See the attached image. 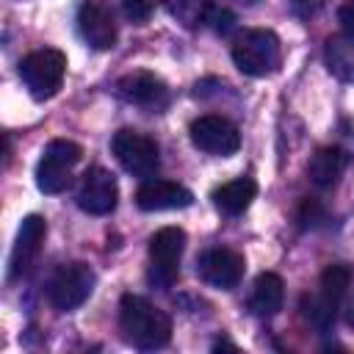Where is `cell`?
Segmentation results:
<instances>
[{"label": "cell", "mask_w": 354, "mask_h": 354, "mask_svg": "<svg viewBox=\"0 0 354 354\" xmlns=\"http://www.w3.org/2000/svg\"><path fill=\"white\" fill-rule=\"evenodd\" d=\"M119 326L130 346L155 351L171 340V321L163 310L136 293H124L119 301Z\"/></svg>", "instance_id": "cell-1"}, {"label": "cell", "mask_w": 354, "mask_h": 354, "mask_svg": "<svg viewBox=\"0 0 354 354\" xmlns=\"http://www.w3.org/2000/svg\"><path fill=\"white\" fill-rule=\"evenodd\" d=\"M232 61L249 77H266V75L277 72V66L282 61V47H279L277 33H271L266 28L243 30L232 41Z\"/></svg>", "instance_id": "cell-2"}, {"label": "cell", "mask_w": 354, "mask_h": 354, "mask_svg": "<svg viewBox=\"0 0 354 354\" xmlns=\"http://www.w3.org/2000/svg\"><path fill=\"white\" fill-rule=\"evenodd\" d=\"M64 75H66V55L53 47L33 50L19 61V77L33 100H50L53 94H58Z\"/></svg>", "instance_id": "cell-3"}, {"label": "cell", "mask_w": 354, "mask_h": 354, "mask_svg": "<svg viewBox=\"0 0 354 354\" xmlns=\"http://www.w3.org/2000/svg\"><path fill=\"white\" fill-rule=\"evenodd\" d=\"M83 149L80 144L69 141V138H53L44 152L41 160L36 166V185L41 194H61L69 183H72V169L77 166Z\"/></svg>", "instance_id": "cell-4"}, {"label": "cell", "mask_w": 354, "mask_h": 354, "mask_svg": "<svg viewBox=\"0 0 354 354\" xmlns=\"http://www.w3.org/2000/svg\"><path fill=\"white\" fill-rule=\"evenodd\" d=\"M94 282L97 277L86 263L58 266L47 282V299L55 310H75L91 296Z\"/></svg>", "instance_id": "cell-5"}, {"label": "cell", "mask_w": 354, "mask_h": 354, "mask_svg": "<svg viewBox=\"0 0 354 354\" xmlns=\"http://www.w3.org/2000/svg\"><path fill=\"white\" fill-rule=\"evenodd\" d=\"M111 149H113L116 160L122 163V169L136 177H149L160 166V149H158L155 138H149L138 130H130V127L119 130L111 138Z\"/></svg>", "instance_id": "cell-6"}, {"label": "cell", "mask_w": 354, "mask_h": 354, "mask_svg": "<svg viewBox=\"0 0 354 354\" xmlns=\"http://www.w3.org/2000/svg\"><path fill=\"white\" fill-rule=\"evenodd\" d=\"M185 249V232L180 227H160L149 238V282L158 288H169L177 279V263Z\"/></svg>", "instance_id": "cell-7"}, {"label": "cell", "mask_w": 354, "mask_h": 354, "mask_svg": "<svg viewBox=\"0 0 354 354\" xmlns=\"http://www.w3.org/2000/svg\"><path fill=\"white\" fill-rule=\"evenodd\" d=\"M191 141L196 149L207 152V155H218V158H227V155H235L238 147H241V133L238 127L224 119V116H216V113H207V116H199L191 122Z\"/></svg>", "instance_id": "cell-8"}, {"label": "cell", "mask_w": 354, "mask_h": 354, "mask_svg": "<svg viewBox=\"0 0 354 354\" xmlns=\"http://www.w3.org/2000/svg\"><path fill=\"white\" fill-rule=\"evenodd\" d=\"M116 202H119L116 177L102 166L86 169L77 188V207L88 216H108L116 210Z\"/></svg>", "instance_id": "cell-9"}, {"label": "cell", "mask_w": 354, "mask_h": 354, "mask_svg": "<svg viewBox=\"0 0 354 354\" xmlns=\"http://www.w3.org/2000/svg\"><path fill=\"white\" fill-rule=\"evenodd\" d=\"M113 91L124 102L141 105V108H149V111H160V108L169 105V86L158 75H152V72H130V75H122L116 80Z\"/></svg>", "instance_id": "cell-10"}, {"label": "cell", "mask_w": 354, "mask_h": 354, "mask_svg": "<svg viewBox=\"0 0 354 354\" xmlns=\"http://www.w3.org/2000/svg\"><path fill=\"white\" fill-rule=\"evenodd\" d=\"M44 235H47V221L39 213H30V216L22 218L17 241H14V249H11V260H8V277L11 279H17V277L30 271V266L36 263V257L41 252Z\"/></svg>", "instance_id": "cell-11"}, {"label": "cell", "mask_w": 354, "mask_h": 354, "mask_svg": "<svg viewBox=\"0 0 354 354\" xmlns=\"http://www.w3.org/2000/svg\"><path fill=\"white\" fill-rule=\"evenodd\" d=\"M243 257L232 249H207L199 260H196V274L221 290H232L241 279H243Z\"/></svg>", "instance_id": "cell-12"}, {"label": "cell", "mask_w": 354, "mask_h": 354, "mask_svg": "<svg viewBox=\"0 0 354 354\" xmlns=\"http://www.w3.org/2000/svg\"><path fill=\"white\" fill-rule=\"evenodd\" d=\"M194 202V194L171 180H147L136 191V205L147 213L152 210H180Z\"/></svg>", "instance_id": "cell-13"}, {"label": "cell", "mask_w": 354, "mask_h": 354, "mask_svg": "<svg viewBox=\"0 0 354 354\" xmlns=\"http://www.w3.org/2000/svg\"><path fill=\"white\" fill-rule=\"evenodd\" d=\"M77 30L83 41L94 50H111L116 44V25L108 8L100 3H83L77 11Z\"/></svg>", "instance_id": "cell-14"}, {"label": "cell", "mask_w": 354, "mask_h": 354, "mask_svg": "<svg viewBox=\"0 0 354 354\" xmlns=\"http://www.w3.org/2000/svg\"><path fill=\"white\" fill-rule=\"evenodd\" d=\"M282 301H285L282 277L274 271L257 274V279L252 285V296H249V310L260 318H268V315H277L282 310Z\"/></svg>", "instance_id": "cell-15"}, {"label": "cell", "mask_w": 354, "mask_h": 354, "mask_svg": "<svg viewBox=\"0 0 354 354\" xmlns=\"http://www.w3.org/2000/svg\"><path fill=\"white\" fill-rule=\"evenodd\" d=\"M348 160H351V155H348L346 149H340V147H321V149L310 158L307 174H310V180H313L318 188H329V185H335V183L340 180V174L346 171Z\"/></svg>", "instance_id": "cell-16"}, {"label": "cell", "mask_w": 354, "mask_h": 354, "mask_svg": "<svg viewBox=\"0 0 354 354\" xmlns=\"http://www.w3.org/2000/svg\"><path fill=\"white\" fill-rule=\"evenodd\" d=\"M254 194H257V183L252 177H235L213 191V205L224 216H238L252 205Z\"/></svg>", "instance_id": "cell-17"}, {"label": "cell", "mask_w": 354, "mask_h": 354, "mask_svg": "<svg viewBox=\"0 0 354 354\" xmlns=\"http://www.w3.org/2000/svg\"><path fill=\"white\" fill-rule=\"evenodd\" d=\"M326 69L340 80H354V36H329L324 47Z\"/></svg>", "instance_id": "cell-18"}, {"label": "cell", "mask_w": 354, "mask_h": 354, "mask_svg": "<svg viewBox=\"0 0 354 354\" xmlns=\"http://www.w3.org/2000/svg\"><path fill=\"white\" fill-rule=\"evenodd\" d=\"M180 25L185 28H196L202 22H207L210 14V0H158Z\"/></svg>", "instance_id": "cell-19"}, {"label": "cell", "mask_w": 354, "mask_h": 354, "mask_svg": "<svg viewBox=\"0 0 354 354\" xmlns=\"http://www.w3.org/2000/svg\"><path fill=\"white\" fill-rule=\"evenodd\" d=\"M335 310H337V301H332V299L324 296V293H315V296H304V299H301V313H304V318H307L315 329H321V332H326V329L335 324Z\"/></svg>", "instance_id": "cell-20"}, {"label": "cell", "mask_w": 354, "mask_h": 354, "mask_svg": "<svg viewBox=\"0 0 354 354\" xmlns=\"http://www.w3.org/2000/svg\"><path fill=\"white\" fill-rule=\"evenodd\" d=\"M351 279H354L351 266H346V263H332V266H326L324 274H321V293L329 296L332 301H340V299L346 296Z\"/></svg>", "instance_id": "cell-21"}, {"label": "cell", "mask_w": 354, "mask_h": 354, "mask_svg": "<svg viewBox=\"0 0 354 354\" xmlns=\"http://www.w3.org/2000/svg\"><path fill=\"white\" fill-rule=\"evenodd\" d=\"M152 8H155L152 0H122L124 17H127L130 22H136V25H144V22L152 17Z\"/></svg>", "instance_id": "cell-22"}, {"label": "cell", "mask_w": 354, "mask_h": 354, "mask_svg": "<svg viewBox=\"0 0 354 354\" xmlns=\"http://www.w3.org/2000/svg\"><path fill=\"white\" fill-rule=\"evenodd\" d=\"M207 22H210V28H213L216 33H230L232 25H235V17H232L227 8H210Z\"/></svg>", "instance_id": "cell-23"}, {"label": "cell", "mask_w": 354, "mask_h": 354, "mask_svg": "<svg viewBox=\"0 0 354 354\" xmlns=\"http://www.w3.org/2000/svg\"><path fill=\"white\" fill-rule=\"evenodd\" d=\"M299 221H301L304 227H315L318 221H324V210H321V205H318V202H313V199H304V202H301Z\"/></svg>", "instance_id": "cell-24"}, {"label": "cell", "mask_w": 354, "mask_h": 354, "mask_svg": "<svg viewBox=\"0 0 354 354\" xmlns=\"http://www.w3.org/2000/svg\"><path fill=\"white\" fill-rule=\"evenodd\" d=\"M337 22H340V28H343L346 36H354V0H346L337 8Z\"/></svg>", "instance_id": "cell-25"}, {"label": "cell", "mask_w": 354, "mask_h": 354, "mask_svg": "<svg viewBox=\"0 0 354 354\" xmlns=\"http://www.w3.org/2000/svg\"><path fill=\"white\" fill-rule=\"evenodd\" d=\"M346 324H348V326H354V301L348 304V313H346Z\"/></svg>", "instance_id": "cell-26"}, {"label": "cell", "mask_w": 354, "mask_h": 354, "mask_svg": "<svg viewBox=\"0 0 354 354\" xmlns=\"http://www.w3.org/2000/svg\"><path fill=\"white\" fill-rule=\"evenodd\" d=\"M235 3H241V6H254V3H260V0H235Z\"/></svg>", "instance_id": "cell-27"}]
</instances>
